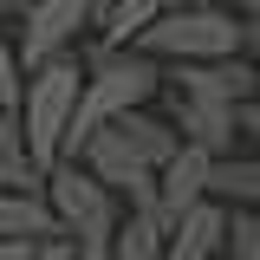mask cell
<instances>
[{
    "label": "cell",
    "mask_w": 260,
    "mask_h": 260,
    "mask_svg": "<svg viewBox=\"0 0 260 260\" xmlns=\"http://www.w3.org/2000/svg\"><path fill=\"white\" fill-rule=\"evenodd\" d=\"M221 7H234V13H260V0H221Z\"/></svg>",
    "instance_id": "obj_21"
},
{
    "label": "cell",
    "mask_w": 260,
    "mask_h": 260,
    "mask_svg": "<svg viewBox=\"0 0 260 260\" xmlns=\"http://www.w3.org/2000/svg\"><path fill=\"white\" fill-rule=\"evenodd\" d=\"M162 7H176V0H111L104 20H98V46H137V32L150 26Z\"/></svg>",
    "instance_id": "obj_14"
},
{
    "label": "cell",
    "mask_w": 260,
    "mask_h": 260,
    "mask_svg": "<svg viewBox=\"0 0 260 260\" xmlns=\"http://www.w3.org/2000/svg\"><path fill=\"white\" fill-rule=\"evenodd\" d=\"M20 91H26V65H20V39L0 32V104L20 111Z\"/></svg>",
    "instance_id": "obj_15"
},
{
    "label": "cell",
    "mask_w": 260,
    "mask_h": 260,
    "mask_svg": "<svg viewBox=\"0 0 260 260\" xmlns=\"http://www.w3.org/2000/svg\"><path fill=\"white\" fill-rule=\"evenodd\" d=\"M169 85H176V91L221 98V104H241V98H254V91H260V65L247 59V52H221V59L169 65Z\"/></svg>",
    "instance_id": "obj_6"
},
{
    "label": "cell",
    "mask_w": 260,
    "mask_h": 260,
    "mask_svg": "<svg viewBox=\"0 0 260 260\" xmlns=\"http://www.w3.org/2000/svg\"><path fill=\"white\" fill-rule=\"evenodd\" d=\"M162 59H150L143 46H91L85 52V91H78V117L65 130V156H78L111 117H124L137 104H150L162 91Z\"/></svg>",
    "instance_id": "obj_1"
},
{
    "label": "cell",
    "mask_w": 260,
    "mask_h": 260,
    "mask_svg": "<svg viewBox=\"0 0 260 260\" xmlns=\"http://www.w3.org/2000/svg\"><path fill=\"white\" fill-rule=\"evenodd\" d=\"M91 26H98L91 0H39L26 20H20V65L32 72V65L59 59V52H78Z\"/></svg>",
    "instance_id": "obj_5"
},
{
    "label": "cell",
    "mask_w": 260,
    "mask_h": 260,
    "mask_svg": "<svg viewBox=\"0 0 260 260\" xmlns=\"http://www.w3.org/2000/svg\"><path fill=\"white\" fill-rule=\"evenodd\" d=\"M32 260H85V254H78V241H72V234H46V241L32 247Z\"/></svg>",
    "instance_id": "obj_16"
},
{
    "label": "cell",
    "mask_w": 260,
    "mask_h": 260,
    "mask_svg": "<svg viewBox=\"0 0 260 260\" xmlns=\"http://www.w3.org/2000/svg\"><path fill=\"white\" fill-rule=\"evenodd\" d=\"M234 124H241V137H254V143H260V91L234 104Z\"/></svg>",
    "instance_id": "obj_17"
},
{
    "label": "cell",
    "mask_w": 260,
    "mask_h": 260,
    "mask_svg": "<svg viewBox=\"0 0 260 260\" xmlns=\"http://www.w3.org/2000/svg\"><path fill=\"white\" fill-rule=\"evenodd\" d=\"M46 234H59V215H52L46 182L0 189V241H46Z\"/></svg>",
    "instance_id": "obj_10"
},
{
    "label": "cell",
    "mask_w": 260,
    "mask_h": 260,
    "mask_svg": "<svg viewBox=\"0 0 260 260\" xmlns=\"http://www.w3.org/2000/svg\"><path fill=\"white\" fill-rule=\"evenodd\" d=\"M241 52L260 65V13H241Z\"/></svg>",
    "instance_id": "obj_18"
},
{
    "label": "cell",
    "mask_w": 260,
    "mask_h": 260,
    "mask_svg": "<svg viewBox=\"0 0 260 260\" xmlns=\"http://www.w3.org/2000/svg\"><path fill=\"white\" fill-rule=\"evenodd\" d=\"M46 195H52L59 234L78 241V254L85 260H111V241H117V221H124V195L111 189L104 176H91L78 156H59L46 169Z\"/></svg>",
    "instance_id": "obj_2"
},
{
    "label": "cell",
    "mask_w": 260,
    "mask_h": 260,
    "mask_svg": "<svg viewBox=\"0 0 260 260\" xmlns=\"http://www.w3.org/2000/svg\"><path fill=\"white\" fill-rule=\"evenodd\" d=\"M32 247L39 241H0V260H32Z\"/></svg>",
    "instance_id": "obj_20"
},
{
    "label": "cell",
    "mask_w": 260,
    "mask_h": 260,
    "mask_svg": "<svg viewBox=\"0 0 260 260\" xmlns=\"http://www.w3.org/2000/svg\"><path fill=\"white\" fill-rule=\"evenodd\" d=\"M208 169H215V150H202V143H189V137H182V150L156 169V208L169 215V221H176L189 202H202V195H208Z\"/></svg>",
    "instance_id": "obj_9"
},
{
    "label": "cell",
    "mask_w": 260,
    "mask_h": 260,
    "mask_svg": "<svg viewBox=\"0 0 260 260\" xmlns=\"http://www.w3.org/2000/svg\"><path fill=\"white\" fill-rule=\"evenodd\" d=\"M78 91H85V46L26 72L20 124H26V150H32L39 169H52V162L65 156V130H72V117H78Z\"/></svg>",
    "instance_id": "obj_3"
},
{
    "label": "cell",
    "mask_w": 260,
    "mask_h": 260,
    "mask_svg": "<svg viewBox=\"0 0 260 260\" xmlns=\"http://www.w3.org/2000/svg\"><path fill=\"white\" fill-rule=\"evenodd\" d=\"M104 7H111V0H91V13H98V20H104Z\"/></svg>",
    "instance_id": "obj_22"
},
{
    "label": "cell",
    "mask_w": 260,
    "mask_h": 260,
    "mask_svg": "<svg viewBox=\"0 0 260 260\" xmlns=\"http://www.w3.org/2000/svg\"><path fill=\"white\" fill-rule=\"evenodd\" d=\"M32 182H46V169H39L32 150H26V124H20V111L0 104V189H32Z\"/></svg>",
    "instance_id": "obj_12"
},
{
    "label": "cell",
    "mask_w": 260,
    "mask_h": 260,
    "mask_svg": "<svg viewBox=\"0 0 260 260\" xmlns=\"http://www.w3.org/2000/svg\"><path fill=\"white\" fill-rule=\"evenodd\" d=\"M169 117H176V130H182L189 143L215 150V156H228V150H234V137H241V124H234V104H221V98H202V91H169Z\"/></svg>",
    "instance_id": "obj_7"
},
{
    "label": "cell",
    "mask_w": 260,
    "mask_h": 260,
    "mask_svg": "<svg viewBox=\"0 0 260 260\" xmlns=\"http://www.w3.org/2000/svg\"><path fill=\"white\" fill-rule=\"evenodd\" d=\"M228 247V202L202 195L169 221V260H215Z\"/></svg>",
    "instance_id": "obj_8"
},
{
    "label": "cell",
    "mask_w": 260,
    "mask_h": 260,
    "mask_svg": "<svg viewBox=\"0 0 260 260\" xmlns=\"http://www.w3.org/2000/svg\"><path fill=\"white\" fill-rule=\"evenodd\" d=\"M137 46L162 65L221 59V52H241V13L221 7V0H176V7H162L156 20L137 32Z\"/></svg>",
    "instance_id": "obj_4"
},
{
    "label": "cell",
    "mask_w": 260,
    "mask_h": 260,
    "mask_svg": "<svg viewBox=\"0 0 260 260\" xmlns=\"http://www.w3.org/2000/svg\"><path fill=\"white\" fill-rule=\"evenodd\" d=\"M32 7H39V0H0V26H20Z\"/></svg>",
    "instance_id": "obj_19"
},
{
    "label": "cell",
    "mask_w": 260,
    "mask_h": 260,
    "mask_svg": "<svg viewBox=\"0 0 260 260\" xmlns=\"http://www.w3.org/2000/svg\"><path fill=\"white\" fill-rule=\"evenodd\" d=\"M111 260H169V215L162 208H124Z\"/></svg>",
    "instance_id": "obj_11"
},
{
    "label": "cell",
    "mask_w": 260,
    "mask_h": 260,
    "mask_svg": "<svg viewBox=\"0 0 260 260\" xmlns=\"http://www.w3.org/2000/svg\"><path fill=\"white\" fill-rule=\"evenodd\" d=\"M208 195L215 202H228V208H260V162L254 156H215V169H208Z\"/></svg>",
    "instance_id": "obj_13"
}]
</instances>
